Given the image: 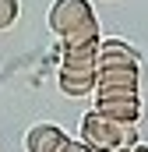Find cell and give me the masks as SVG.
I'll list each match as a JSON object with an SVG mask.
<instances>
[{
    "label": "cell",
    "mask_w": 148,
    "mask_h": 152,
    "mask_svg": "<svg viewBox=\"0 0 148 152\" xmlns=\"http://www.w3.org/2000/svg\"><path fill=\"white\" fill-rule=\"evenodd\" d=\"M95 110L116 124H134L141 117V96H138V88H127V85L95 88Z\"/></svg>",
    "instance_id": "1"
},
{
    "label": "cell",
    "mask_w": 148,
    "mask_h": 152,
    "mask_svg": "<svg viewBox=\"0 0 148 152\" xmlns=\"http://www.w3.org/2000/svg\"><path fill=\"white\" fill-rule=\"evenodd\" d=\"M81 142L92 145V152H113L123 142V124H116L110 117H102L95 106L81 117Z\"/></svg>",
    "instance_id": "2"
},
{
    "label": "cell",
    "mask_w": 148,
    "mask_h": 152,
    "mask_svg": "<svg viewBox=\"0 0 148 152\" xmlns=\"http://www.w3.org/2000/svg\"><path fill=\"white\" fill-rule=\"evenodd\" d=\"M95 11H92V4L88 0H53V7H49V32L53 36H67L71 28H78L85 18H92Z\"/></svg>",
    "instance_id": "3"
},
{
    "label": "cell",
    "mask_w": 148,
    "mask_h": 152,
    "mask_svg": "<svg viewBox=\"0 0 148 152\" xmlns=\"http://www.w3.org/2000/svg\"><path fill=\"white\" fill-rule=\"evenodd\" d=\"M113 67H141V53L123 39H102L95 71H113Z\"/></svg>",
    "instance_id": "4"
},
{
    "label": "cell",
    "mask_w": 148,
    "mask_h": 152,
    "mask_svg": "<svg viewBox=\"0 0 148 152\" xmlns=\"http://www.w3.org/2000/svg\"><path fill=\"white\" fill-rule=\"evenodd\" d=\"M57 85H60V92L64 96H95V88H99V71H71V67H60V75H57Z\"/></svg>",
    "instance_id": "5"
},
{
    "label": "cell",
    "mask_w": 148,
    "mask_h": 152,
    "mask_svg": "<svg viewBox=\"0 0 148 152\" xmlns=\"http://www.w3.org/2000/svg\"><path fill=\"white\" fill-rule=\"evenodd\" d=\"M64 145H67V134L57 124H36L25 134V149L28 152H60Z\"/></svg>",
    "instance_id": "6"
},
{
    "label": "cell",
    "mask_w": 148,
    "mask_h": 152,
    "mask_svg": "<svg viewBox=\"0 0 148 152\" xmlns=\"http://www.w3.org/2000/svg\"><path fill=\"white\" fill-rule=\"evenodd\" d=\"M99 42H102V25L92 14V18H85L78 28H71L67 36L60 39V50H81V46H99Z\"/></svg>",
    "instance_id": "7"
},
{
    "label": "cell",
    "mask_w": 148,
    "mask_h": 152,
    "mask_svg": "<svg viewBox=\"0 0 148 152\" xmlns=\"http://www.w3.org/2000/svg\"><path fill=\"white\" fill-rule=\"evenodd\" d=\"M99 46H81V50H60V67L71 71H95Z\"/></svg>",
    "instance_id": "8"
},
{
    "label": "cell",
    "mask_w": 148,
    "mask_h": 152,
    "mask_svg": "<svg viewBox=\"0 0 148 152\" xmlns=\"http://www.w3.org/2000/svg\"><path fill=\"white\" fill-rule=\"evenodd\" d=\"M18 14H21V4H18V0H0V32L11 28V25L18 21Z\"/></svg>",
    "instance_id": "9"
},
{
    "label": "cell",
    "mask_w": 148,
    "mask_h": 152,
    "mask_svg": "<svg viewBox=\"0 0 148 152\" xmlns=\"http://www.w3.org/2000/svg\"><path fill=\"white\" fill-rule=\"evenodd\" d=\"M60 152H92V145H85V142H74V138H67V145Z\"/></svg>",
    "instance_id": "10"
},
{
    "label": "cell",
    "mask_w": 148,
    "mask_h": 152,
    "mask_svg": "<svg viewBox=\"0 0 148 152\" xmlns=\"http://www.w3.org/2000/svg\"><path fill=\"white\" fill-rule=\"evenodd\" d=\"M113 152H148V145L138 142V145H131V149H123V145H120V149H113Z\"/></svg>",
    "instance_id": "11"
}]
</instances>
